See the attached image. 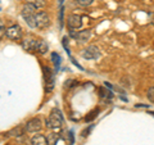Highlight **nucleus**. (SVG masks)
<instances>
[{"mask_svg": "<svg viewBox=\"0 0 154 145\" xmlns=\"http://www.w3.org/2000/svg\"><path fill=\"white\" fill-rule=\"evenodd\" d=\"M63 116H62L60 110L59 109H53L51 113L49 114V117L46 119V126L50 127V128H60L63 126Z\"/></svg>", "mask_w": 154, "mask_h": 145, "instance_id": "obj_1", "label": "nucleus"}, {"mask_svg": "<svg viewBox=\"0 0 154 145\" xmlns=\"http://www.w3.org/2000/svg\"><path fill=\"white\" fill-rule=\"evenodd\" d=\"M81 55H82L84 59H98V58L100 57V51L96 46L91 45L89 48H86L85 50H82Z\"/></svg>", "mask_w": 154, "mask_h": 145, "instance_id": "obj_2", "label": "nucleus"}, {"mask_svg": "<svg viewBox=\"0 0 154 145\" xmlns=\"http://www.w3.org/2000/svg\"><path fill=\"white\" fill-rule=\"evenodd\" d=\"M36 23L37 28H46L50 26V17L45 12H38L36 13Z\"/></svg>", "mask_w": 154, "mask_h": 145, "instance_id": "obj_3", "label": "nucleus"}, {"mask_svg": "<svg viewBox=\"0 0 154 145\" xmlns=\"http://www.w3.org/2000/svg\"><path fill=\"white\" fill-rule=\"evenodd\" d=\"M67 25L71 30H77L82 26V18L79 14H71V16L67 18Z\"/></svg>", "mask_w": 154, "mask_h": 145, "instance_id": "obj_4", "label": "nucleus"}, {"mask_svg": "<svg viewBox=\"0 0 154 145\" xmlns=\"http://www.w3.org/2000/svg\"><path fill=\"white\" fill-rule=\"evenodd\" d=\"M44 72H45V88L48 91H51L53 88H54V73L51 72L49 67H45Z\"/></svg>", "mask_w": 154, "mask_h": 145, "instance_id": "obj_5", "label": "nucleus"}, {"mask_svg": "<svg viewBox=\"0 0 154 145\" xmlns=\"http://www.w3.org/2000/svg\"><path fill=\"white\" fill-rule=\"evenodd\" d=\"M7 36L11 39V40H19V39L22 37V28L18 25L9 27L7 30Z\"/></svg>", "mask_w": 154, "mask_h": 145, "instance_id": "obj_6", "label": "nucleus"}, {"mask_svg": "<svg viewBox=\"0 0 154 145\" xmlns=\"http://www.w3.org/2000/svg\"><path fill=\"white\" fill-rule=\"evenodd\" d=\"M41 128H42V125L38 118H33L26 123V130L28 132H37V131H40Z\"/></svg>", "mask_w": 154, "mask_h": 145, "instance_id": "obj_7", "label": "nucleus"}, {"mask_svg": "<svg viewBox=\"0 0 154 145\" xmlns=\"http://www.w3.org/2000/svg\"><path fill=\"white\" fill-rule=\"evenodd\" d=\"M71 36L80 40L81 42H85L88 41L90 36H91V31L90 30H84V31H80V32H75V31H71Z\"/></svg>", "mask_w": 154, "mask_h": 145, "instance_id": "obj_8", "label": "nucleus"}, {"mask_svg": "<svg viewBox=\"0 0 154 145\" xmlns=\"http://www.w3.org/2000/svg\"><path fill=\"white\" fill-rule=\"evenodd\" d=\"M38 45V40H33V39H26L22 42V48L27 51H36Z\"/></svg>", "mask_w": 154, "mask_h": 145, "instance_id": "obj_9", "label": "nucleus"}, {"mask_svg": "<svg viewBox=\"0 0 154 145\" xmlns=\"http://www.w3.org/2000/svg\"><path fill=\"white\" fill-rule=\"evenodd\" d=\"M36 9H37V8H36L35 5L26 3L25 5H23V8H22V17H23V18H26V17L35 16V14H36Z\"/></svg>", "mask_w": 154, "mask_h": 145, "instance_id": "obj_10", "label": "nucleus"}, {"mask_svg": "<svg viewBox=\"0 0 154 145\" xmlns=\"http://www.w3.org/2000/svg\"><path fill=\"white\" fill-rule=\"evenodd\" d=\"M31 144L32 145H49L48 144V139L42 135H35L32 139H31Z\"/></svg>", "mask_w": 154, "mask_h": 145, "instance_id": "obj_11", "label": "nucleus"}, {"mask_svg": "<svg viewBox=\"0 0 154 145\" xmlns=\"http://www.w3.org/2000/svg\"><path fill=\"white\" fill-rule=\"evenodd\" d=\"M46 139H48V144L49 145H57L58 141H59V135L55 134V132H50L46 136Z\"/></svg>", "mask_w": 154, "mask_h": 145, "instance_id": "obj_12", "label": "nucleus"}, {"mask_svg": "<svg viewBox=\"0 0 154 145\" xmlns=\"http://www.w3.org/2000/svg\"><path fill=\"white\" fill-rule=\"evenodd\" d=\"M48 49H49V46H48L46 42H45V41H42V40H38L37 51L40 53V54H45V53L48 51Z\"/></svg>", "mask_w": 154, "mask_h": 145, "instance_id": "obj_13", "label": "nucleus"}, {"mask_svg": "<svg viewBox=\"0 0 154 145\" xmlns=\"http://www.w3.org/2000/svg\"><path fill=\"white\" fill-rule=\"evenodd\" d=\"M51 60L55 66V71L59 69V66H60V55L58 54V53H53L51 54Z\"/></svg>", "mask_w": 154, "mask_h": 145, "instance_id": "obj_14", "label": "nucleus"}, {"mask_svg": "<svg viewBox=\"0 0 154 145\" xmlns=\"http://www.w3.org/2000/svg\"><path fill=\"white\" fill-rule=\"evenodd\" d=\"M64 134V136H63V139L66 140V143L68 144V145H73V132L72 131H68V132H63Z\"/></svg>", "mask_w": 154, "mask_h": 145, "instance_id": "obj_15", "label": "nucleus"}, {"mask_svg": "<svg viewBox=\"0 0 154 145\" xmlns=\"http://www.w3.org/2000/svg\"><path fill=\"white\" fill-rule=\"evenodd\" d=\"M23 132H25V130L22 127H16V128L11 130L8 134L11 135V136H21V135H23Z\"/></svg>", "mask_w": 154, "mask_h": 145, "instance_id": "obj_16", "label": "nucleus"}, {"mask_svg": "<svg viewBox=\"0 0 154 145\" xmlns=\"http://www.w3.org/2000/svg\"><path fill=\"white\" fill-rule=\"evenodd\" d=\"M99 95H100V98H112L113 94L110 93V91H108L107 89H104V88H100L99 89Z\"/></svg>", "mask_w": 154, "mask_h": 145, "instance_id": "obj_17", "label": "nucleus"}, {"mask_svg": "<svg viewBox=\"0 0 154 145\" xmlns=\"http://www.w3.org/2000/svg\"><path fill=\"white\" fill-rule=\"evenodd\" d=\"M26 3L32 4V5H35L36 8H41V7L45 5V2H44V0H26Z\"/></svg>", "mask_w": 154, "mask_h": 145, "instance_id": "obj_18", "label": "nucleus"}, {"mask_svg": "<svg viewBox=\"0 0 154 145\" xmlns=\"http://www.w3.org/2000/svg\"><path fill=\"white\" fill-rule=\"evenodd\" d=\"M98 113H99V109H95L94 112H91V114L90 116H86V122H90V121H93L94 119V117H96L98 116Z\"/></svg>", "mask_w": 154, "mask_h": 145, "instance_id": "obj_19", "label": "nucleus"}, {"mask_svg": "<svg viewBox=\"0 0 154 145\" xmlns=\"http://www.w3.org/2000/svg\"><path fill=\"white\" fill-rule=\"evenodd\" d=\"M146 95H148V99L150 100L152 103H154V86L148 90V94H146Z\"/></svg>", "mask_w": 154, "mask_h": 145, "instance_id": "obj_20", "label": "nucleus"}, {"mask_svg": "<svg viewBox=\"0 0 154 145\" xmlns=\"http://www.w3.org/2000/svg\"><path fill=\"white\" fill-rule=\"evenodd\" d=\"M93 2H94V0H77V3H79L80 5H82V7H88Z\"/></svg>", "mask_w": 154, "mask_h": 145, "instance_id": "obj_21", "label": "nucleus"}, {"mask_svg": "<svg viewBox=\"0 0 154 145\" xmlns=\"http://www.w3.org/2000/svg\"><path fill=\"white\" fill-rule=\"evenodd\" d=\"M75 85H76L75 80H67V81L64 82V88H66V89H69V88H72V86H75Z\"/></svg>", "mask_w": 154, "mask_h": 145, "instance_id": "obj_22", "label": "nucleus"}, {"mask_svg": "<svg viewBox=\"0 0 154 145\" xmlns=\"http://www.w3.org/2000/svg\"><path fill=\"white\" fill-rule=\"evenodd\" d=\"M62 41H63V48L67 50V53H69V49H68V39H67V36H64Z\"/></svg>", "mask_w": 154, "mask_h": 145, "instance_id": "obj_23", "label": "nucleus"}, {"mask_svg": "<svg viewBox=\"0 0 154 145\" xmlns=\"http://www.w3.org/2000/svg\"><path fill=\"white\" fill-rule=\"evenodd\" d=\"M59 23L62 27V25H63V8H60V12H59Z\"/></svg>", "mask_w": 154, "mask_h": 145, "instance_id": "obj_24", "label": "nucleus"}, {"mask_svg": "<svg viewBox=\"0 0 154 145\" xmlns=\"http://www.w3.org/2000/svg\"><path fill=\"white\" fill-rule=\"evenodd\" d=\"M3 35H4V26L2 25V36H3Z\"/></svg>", "mask_w": 154, "mask_h": 145, "instance_id": "obj_25", "label": "nucleus"}, {"mask_svg": "<svg viewBox=\"0 0 154 145\" xmlns=\"http://www.w3.org/2000/svg\"><path fill=\"white\" fill-rule=\"evenodd\" d=\"M63 2H64V0H59V3H60V4H62V3H63Z\"/></svg>", "mask_w": 154, "mask_h": 145, "instance_id": "obj_26", "label": "nucleus"}]
</instances>
